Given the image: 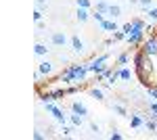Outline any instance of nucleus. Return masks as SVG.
I'll return each mask as SVG.
<instances>
[{"instance_id":"nucleus-16","label":"nucleus","mask_w":157,"mask_h":140,"mask_svg":"<svg viewBox=\"0 0 157 140\" xmlns=\"http://www.w3.org/2000/svg\"><path fill=\"white\" fill-rule=\"evenodd\" d=\"M90 96H92L94 100H105V96H103V90H101V88H90Z\"/></svg>"},{"instance_id":"nucleus-11","label":"nucleus","mask_w":157,"mask_h":140,"mask_svg":"<svg viewBox=\"0 0 157 140\" xmlns=\"http://www.w3.org/2000/svg\"><path fill=\"white\" fill-rule=\"evenodd\" d=\"M75 19H78L80 23H86V21L90 19V15H88V9H80V6H78V13H75Z\"/></svg>"},{"instance_id":"nucleus-21","label":"nucleus","mask_w":157,"mask_h":140,"mask_svg":"<svg viewBox=\"0 0 157 140\" xmlns=\"http://www.w3.org/2000/svg\"><path fill=\"white\" fill-rule=\"evenodd\" d=\"M147 96H151L153 100H157V86L153 88V86H147Z\"/></svg>"},{"instance_id":"nucleus-19","label":"nucleus","mask_w":157,"mask_h":140,"mask_svg":"<svg viewBox=\"0 0 157 140\" xmlns=\"http://www.w3.org/2000/svg\"><path fill=\"white\" fill-rule=\"evenodd\" d=\"M111 109H113V111H115L117 115H124V117H126V109H124L120 103H113V105H111Z\"/></svg>"},{"instance_id":"nucleus-10","label":"nucleus","mask_w":157,"mask_h":140,"mask_svg":"<svg viewBox=\"0 0 157 140\" xmlns=\"http://www.w3.org/2000/svg\"><path fill=\"white\" fill-rule=\"evenodd\" d=\"M61 82L63 84H69V82H75V78H73V71H71V67H67V69L61 73Z\"/></svg>"},{"instance_id":"nucleus-29","label":"nucleus","mask_w":157,"mask_h":140,"mask_svg":"<svg viewBox=\"0 0 157 140\" xmlns=\"http://www.w3.org/2000/svg\"><path fill=\"white\" fill-rule=\"evenodd\" d=\"M138 4H140L143 9H149V6L153 4V0H138Z\"/></svg>"},{"instance_id":"nucleus-8","label":"nucleus","mask_w":157,"mask_h":140,"mask_svg":"<svg viewBox=\"0 0 157 140\" xmlns=\"http://www.w3.org/2000/svg\"><path fill=\"white\" fill-rule=\"evenodd\" d=\"M52 69H55V65H52L50 61H42V63L38 65V71H40L42 75H50V73H52Z\"/></svg>"},{"instance_id":"nucleus-28","label":"nucleus","mask_w":157,"mask_h":140,"mask_svg":"<svg viewBox=\"0 0 157 140\" xmlns=\"http://www.w3.org/2000/svg\"><path fill=\"white\" fill-rule=\"evenodd\" d=\"M42 17H44V15H42V11H40V9H36V11H34V21H42Z\"/></svg>"},{"instance_id":"nucleus-22","label":"nucleus","mask_w":157,"mask_h":140,"mask_svg":"<svg viewBox=\"0 0 157 140\" xmlns=\"http://www.w3.org/2000/svg\"><path fill=\"white\" fill-rule=\"evenodd\" d=\"M147 17H149L151 21H157V9H149V11H147Z\"/></svg>"},{"instance_id":"nucleus-31","label":"nucleus","mask_w":157,"mask_h":140,"mask_svg":"<svg viewBox=\"0 0 157 140\" xmlns=\"http://www.w3.org/2000/svg\"><path fill=\"white\" fill-rule=\"evenodd\" d=\"M34 138H36V140H42V138H44V134H42L40 130H36V132H34Z\"/></svg>"},{"instance_id":"nucleus-14","label":"nucleus","mask_w":157,"mask_h":140,"mask_svg":"<svg viewBox=\"0 0 157 140\" xmlns=\"http://www.w3.org/2000/svg\"><path fill=\"white\" fill-rule=\"evenodd\" d=\"M109 2H105V0H98L97 2V6H94V11H98V13H103V15H109Z\"/></svg>"},{"instance_id":"nucleus-17","label":"nucleus","mask_w":157,"mask_h":140,"mask_svg":"<svg viewBox=\"0 0 157 140\" xmlns=\"http://www.w3.org/2000/svg\"><path fill=\"white\" fill-rule=\"evenodd\" d=\"M130 78H132V71L126 67H120V80H130Z\"/></svg>"},{"instance_id":"nucleus-15","label":"nucleus","mask_w":157,"mask_h":140,"mask_svg":"<svg viewBox=\"0 0 157 140\" xmlns=\"http://www.w3.org/2000/svg\"><path fill=\"white\" fill-rule=\"evenodd\" d=\"M69 121H71L73 126H82V123H84V115H80V113H73V111H71V115H69Z\"/></svg>"},{"instance_id":"nucleus-23","label":"nucleus","mask_w":157,"mask_h":140,"mask_svg":"<svg viewBox=\"0 0 157 140\" xmlns=\"http://www.w3.org/2000/svg\"><path fill=\"white\" fill-rule=\"evenodd\" d=\"M75 2H78V6H80V9H90V6H92V4H90V0H75Z\"/></svg>"},{"instance_id":"nucleus-5","label":"nucleus","mask_w":157,"mask_h":140,"mask_svg":"<svg viewBox=\"0 0 157 140\" xmlns=\"http://www.w3.org/2000/svg\"><path fill=\"white\" fill-rule=\"evenodd\" d=\"M73 71V78H75V82H84L86 73H88V67L86 65H69Z\"/></svg>"},{"instance_id":"nucleus-3","label":"nucleus","mask_w":157,"mask_h":140,"mask_svg":"<svg viewBox=\"0 0 157 140\" xmlns=\"http://www.w3.org/2000/svg\"><path fill=\"white\" fill-rule=\"evenodd\" d=\"M143 52H147L149 57H157V36L155 38H149L143 44Z\"/></svg>"},{"instance_id":"nucleus-34","label":"nucleus","mask_w":157,"mask_h":140,"mask_svg":"<svg viewBox=\"0 0 157 140\" xmlns=\"http://www.w3.org/2000/svg\"><path fill=\"white\" fill-rule=\"evenodd\" d=\"M128 2H130V4H138V0H128Z\"/></svg>"},{"instance_id":"nucleus-12","label":"nucleus","mask_w":157,"mask_h":140,"mask_svg":"<svg viewBox=\"0 0 157 140\" xmlns=\"http://www.w3.org/2000/svg\"><path fill=\"white\" fill-rule=\"evenodd\" d=\"M48 50H50V48L46 46V44H42V42H38L36 46H34V52H36L38 57H46V55H48Z\"/></svg>"},{"instance_id":"nucleus-1","label":"nucleus","mask_w":157,"mask_h":140,"mask_svg":"<svg viewBox=\"0 0 157 140\" xmlns=\"http://www.w3.org/2000/svg\"><path fill=\"white\" fill-rule=\"evenodd\" d=\"M134 63H136V73H138V78H140V82L147 84V78L153 73V63H151V57L147 55V52H138L136 57H134Z\"/></svg>"},{"instance_id":"nucleus-6","label":"nucleus","mask_w":157,"mask_h":140,"mask_svg":"<svg viewBox=\"0 0 157 140\" xmlns=\"http://www.w3.org/2000/svg\"><path fill=\"white\" fill-rule=\"evenodd\" d=\"M71 50L75 52V55H84V52H86L84 42L80 40V36H73V38H71Z\"/></svg>"},{"instance_id":"nucleus-30","label":"nucleus","mask_w":157,"mask_h":140,"mask_svg":"<svg viewBox=\"0 0 157 140\" xmlns=\"http://www.w3.org/2000/svg\"><path fill=\"white\" fill-rule=\"evenodd\" d=\"M149 111H151V113H155V115H157V100H155V103H151V105H149Z\"/></svg>"},{"instance_id":"nucleus-13","label":"nucleus","mask_w":157,"mask_h":140,"mask_svg":"<svg viewBox=\"0 0 157 140\" xmlns=\"http://www.w3.org/2000/svg\"><path fill=\"white\" fill-rule=\"evenodd\" d=\"M121 15V6L120 4H111V6H109V19H117V17H120Z\"/></svg>"},{"instance_id":"nucleus-18","label":"nucleus","mask_w":157,"mask_h":140,"mask_svg":"<svg viewBox=\"0 0 157 140\" xmlns=\"http://www.w3.org/2000/svg\"><path fill=\"white\" fill-rule=\"evenodd\" d=\"M128 59H130V55H128V52L120 55V57H117V63H115V67H121V65H126V63H128Z\"/></svg>"},{"instance_id":"nucleus-7","label":"nucleus","mask_w":157,"mask_h":140,"mask_svg":"<svg viewBox=\"0 0 157 140\" xmlns=\"http://www.w3.org/2000/svg\"><path fill=\"white\" fill-rule=\"evenodd\" d=\"M98 25H101L103 32H117V29H120V25H117L115 19H105L103 23H98Z\"/></svg>"},{"instance_id":"nucleus-32","label":"nucleus","mask_w":157,"mask_h":140,"mask_svg":"<svg viewBox=\"0 0 157 140\" xmlns=\"http://www.w3.org/2000/svg\"><path fill=\"white\" fill-rule=\"evenodd\" d=\"M61 132H63V136H69V134H71V130H69V128H65V126L61 128Z\"/></svg>"},{"instance_id":"nucleus-2","label":"nucleus","mask_w":157,"mask_h":140,"mask_svg":"<svg viewBox=\"0 0 157 140\" xmlns=\"http://www.w3.org/2000/svg\"><path fill=\"white\" fill-rule=\"evenodd\" d=\"M44 107H46V111H48L50 115H52V117H55V119H57V121H59L61 126L65 123V119H67V117L63 115V111H61V109H59V107H57V105H52V103H50V100H48V103H44Z\"/></svg>"},{"instance_id":"nucleus-9","label":"nucleus","mask_w":157,"mask_h":140,"mask_svg":"<svg viewBox=\"0 0 157 140\" xmlns=\"http://www.w3.org/2000/svg\"><path fill=\"white\" fill-rule=\"evenodd\" d=\"M71 111L73 113H80V115H88V109H86V105L84 103H80V100H73L71 103Z\"/></svg>"},{"instance_id":"nucleus-25","label":"nucleus","mask_w":157,"mask_h":140,"mask_svg":"<svg viewBox=\"0 0 157 140\" xmlns=\"http://www.w3.org/2000/svg\"><path fill=\"white\" fill-rule=\"evenodd\" d=\"M46 4H48V0H36V9H40V11H44Z\"/></svg>"},{"instance_id":"nucleus-26","label":"nucleus","mask_w":157,"mask_h":140,"mask_svg":"<svg viewBox=\"0 0 157 140\" xmlns=\"http://www.w3.org/2000/svg\"><path fill=\"white\" fill-rule=\"evenodd\" d=\"M145 126H147V130H151V132H157V123H155V121H145Z\"/></svg>"},{"instance_id":"nucleus-4","label":"nucleus","mask_w":157,"mask_h":140,"mask_svg":"<svg viewBox=\"0 0 157 140\" xmlns=\"http://www.w3.org/2000/svg\"><path fill=\"white\" fill-rule=\"evenodd\" d=\"M65 44H67L65 32H52V36H50V46H65Z\"/></svg>"},{"instance_id":"nucleus-24","label":"nucleus","mask_w":157,"mask_h":140,"mask_svg":"<svg viewBox=\"0 0 157 140\" xmlns=\"http://www.w3.org/2000/svg\"><path fill=\"white\" fill-rule=\"evenodd\" d=\"M121 29H124V32H126V34L130 36V34H132V29H134V23H132V21H130V23H126V25H121Z\"/></svg>"},{"instance_id":"nucleus-27","label":"nucleus","mask_w":157,"mask_h":140,"mask_svg":"<svg viewBox=\"0 0 157 140\" xmlns=\"http://www.w3.org/2000/svg\"><path fill=\"white\" fill-rule=\"evenodd\" d=\"M109 138H111V140H121V134L117 132V130H113V132L109 134Z\"/></svg>"},{"instance_id":"nucleus-20","label":"nucleus","mask_w":157,"mask_h":140,"mask_svg":"<svg viewBox=\"0 0 157 140\" xmlns=\"http://www.w3.org/2000/svg\"><path fill=\"white\" fill-rule=\"evenodd\" d=\"M130 123H132V128H140V126H145V121H143L138 115H132V121H130Z\"/></svg>"},{"instance_id":"nucleus-33","label":"nucleus","mask_w":157,"mask_h":140,"mask_svg":"<svg viewBox=\"0 0 157 140\" xmlns=\"http://www.w3.org/2000/svg\"><path fill=\"white\" fill-rule=\"evenodd\" d=\"M90 130H92L94 134H98V126H97V123H90Z\"/></svg>"}]
</instances>
